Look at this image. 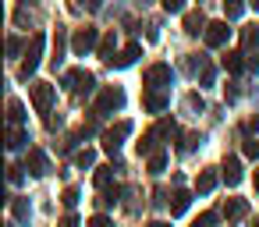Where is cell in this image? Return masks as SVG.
I'll return each instance as SVG.
<instances>
[{
    "label": "cell",
    "mask_w": 259,
    "mask_h": 227,
    "mask_svg": "<svg viewBox=\"0 0 259 227\" xmlns=\"http://www.w3.org/2000/svg\"><path fill=\"white\" fill-rule=\"evenodd\" d=\"M241 43H245V47H255V43H259V25H248V29L241 32Z\"/></svg>",
    "instance_id": "4316f807"
},
{
    "label": "cell",
    "mask_w": 259,
    "mask_h": 227,
    "mask_svg": "<svg viewBox=\"0 0 259 227\" xmlns=\"http://www.w3.org/2000/svg\"><path fill=\"white\" fill-rule=\"evenodd\" d=\"M199 71H202V75H199V82H202V85H213V78H217V71H213V68H209L206 61H202V68H199Z\"/></svg>",
    "instance_id": "f546056e"
},
{
    "label": "cell",
    "mask_w": 259,
    "mask_h": 227,
    "mask_svg": "<svg viewBox=\"0 0 259 227\" xmlns=\"http://www.w3.org/2000/svg\"><path fill=\"white\" fill-rule=\"evenodd\" d=\"M18 50H22V43H18V39H15V36H11V39H8V54H11V57H15V54H18Z\"/></svg>",
    "instance_id": "f35d334b"
},
{
    "label": "cell",
    "mask_w": 259,
    "mask_h": 227,
    "mask_svg": "<svg viewBox=\"0 0 259 227\" xmlns=\"http://www.w3.org/2000/svg\"><path fill=\"white\" fill-rule=\"evenodd\" d=\"M8 181L18 185V181H22V167H8Z\"/></svg>",
    "instance_id": "d590c367"
},
{
    "label": "cell",
    "mask_w": 259,
    "mask_h": 227,
    "mask_svg": "<svg viewBox=\"0 0 259 227\" xmlns=\"http://www.w3.org/2000/svg\"><path fill=\"white\" fill-rule=\"evenodd\" d=\"M167 202H170V216H181V213H188V206H192V195H188V192H174Z\"/></svg>",
    "instance_id": "4fadbf2b"
},
{
    "label": "cell",
    "mask_w": 259,
    "mask_h": 227,
    "mask_svg": "<svg viewBox=\"0 0 259 227\" xmlns=\"http://www.w3.org/2000/svg\"><path fill=\"white\" fill-rule=\"evenodd\" d=\"M241 11H245V0H224V15L227 18H241Z\"/></svg>",
    "instance_id": "44dd1931"
},
{
    "label": "cell",
    "mask_w": 259,
    "mask_h": 227,
    "mask_svg": "<svg viewBox=\"0 0 259 227\" xmlns=\"http://www.w3.org/2000/svg\"><path fill=\"white\" fill-rule=\"evenodd\" d=\"M156 139H160L156 131H146V135H142V139L135 142V149H139V156H142V153H153V142H156Z\"/></svg>",
    "instance_id": "ffe728a7"
},
{
    "label": "cell",
    "mask_w": 259,
    "mask_h": 227,
    "mask_svg": "<svg viewBox=\"0 0 259 227\" xmlns=\"http://www.w3.org/2000/svg\"><path fill=\"white\" fill-rule=\"evenodd\" d=\"M199 142H202V135H185V142H181V149L188 153V149H195Z\"/></svg>",
    "instance_id": "836d02e7"
},
{
    "label": "cell",
    "mask_w": 259,
    "mask_h": 227,
    "mask_svg": "<svg viewBox=\"0 0 259 227\" xmlns=\"http://www.w3.org/2000/svg\"><path fill=\"white\" fill-rule=\"evenodd\" d=\"M170 78H174L170 64H149L146 75H142V82H146L149 89H163V85H170Z\"/></svg>",
    "instance_id": "277c9868"
},
{
    "label": "cell",
    "mask_w": 259,
    "mask_h": 227,
    "mask_svg": "<svg viewBox=\"0 0 259 227\" xmlns=\"http://www.w3.org/2000/svg\"><path fill=\"white\" fill-rule=\"evenodd\" d=\"M167 103H170V100H167V96H160V93H146V96H142V107H146L149 114H160V110H167Z\"/></svg>",
    "instance_id": "5bb4252c"
},
{
    "label": "cell",
    "mask_w": 259,
    "mask_h": 227,
    "mask_svg": "<svg viewBox=\"0 0 259 227\" xmlns=\"http://www.w3.org/2000/svg\"><path fill=\"white\" fill-rule=\"evenodd\" d=\"M245 209H248L245 199H231V202L224 206V216H227V220H238V216H245Z\"/></svg>",
    "instance_id": "ac0fdd59"
},
{
    "label": "cell",
    "mask_w": 259,
    "mask_h": 227,
    "mask_svg": "<svg viewBox=\"0 0 259 227\" xmlns=\"http://www.w3.org/2000/svg\"><path fill=\"white\" fill-rule=\"evenodd\" d=\"M43 43H47V39H43V32H36V36L29 39V50H25V61H22V71H18L22 78H29V75H32L36 68H39V57H43Z\"/></svg>",
    "instance_id": "7a4b0ae2"
},
{
    "label": "cell",
    "mask_w": 259,
    "mask_h": 227,
    "mask_svg": "<svg viewBox=\"0 0 259 227\" xmlns=\"http://www.w3.org/2000/svg\"><path fill=\"white\" fill-rule=\"evenodd\" d=\"M124 107V89L121 85H107L100 96H96V114H114Z\"/></svg>",
    "instance_id": "6da1fadb"
},
{
    "label": "cell",
    "mask_w": 259,
    "mask_h": 227,
    "mask_svg": "<svg viewBox=\"0 0 259 227\" xmlns=\"http://www.w3.org/2000/svg\"><path fill=\"white\" fill-rule=\"evenodd\" d=\"M71 50H75L78 57H85L89 50H100V32H96L93 25L78 29V32H75V39H71Z\"/></svg>",
    "instance_id": "3957f363"
},
{
    "label": "cell",
    "mask_w": 259,
    "mask_h": 227,
    "mask_svg": "<svg viewBox=\"0 0 259 227\" xmlns=\"http://www.w3.org/2000/svg\"><path fill=\"white\" fill-rule=\"evenodd\" d=\"M224 181H227V185H238V181H241V163H238L234 156L224 160Z\"/></svg>",
    "instance_id": "9a60e30c"
},
{
    "label": "cell",
    "mask_w": 259,
    "mask_h": 227,
    "mask_svg": "<svg viewBox=\"0 0 259 227\" xmlns=\"http://www.w3.org/2000/svg\"><path fill=\"white\" fill-rule=\"evenodd\" d=\"M61 202H64V206H75V202H78V188H64Z\"/></svg>",
    "instance_id": "1f68e13d"
},
{
    "label": "cell",
    "mask_w": 259,
    "mask_h": 227,
    "mask_svg": "<svg viewBox=\"0 0 259 227\" xmlns=\"http://www.w3.org/2000/svg\"><path fill=\"white\" fill-rule=\"evenodd\" d=\"M82 4H85L89 11H96V8H100V0H82Z\"/></svg>",
    "instance_id": "60d3db41"
},
{
    "label": "cell",
    "mask_w": 259,
    "mask_h": 227,
    "mask_svg": "<svg viewBox=\"0 0 259 227\" xmlns=\"http://www.w3.org/2000/svg\"><path fill=\"white\" fill-rule=\"evenodd\" d=\"M139 54H142V47H139V43H128V47H124L110 64H114V68H128V64H135V61H139Z\"/></svg>",
    "instance_id": "8fae6325"
},
{
    "label": "cell",
    "mask_w": 259,
    "mask_h": 227,
    "mask_svg": "<svg viewBox=\"0 0 259 227\" xmlns=\"http://www.w3.org/2000/svg\"><path fill=\"white\" fill-rule=\"evenodd\" d=\"M11 213H15L18 220H29V202H25V199H11Z\"/></svg>",
    "instance_id": "d4e9b609"
},
{
    "label": "cell",
    "mask_w": 259,
    "mask_h": 227,
    "mask_svg": "<svg viewBox=\"0 0 259 227\" xmlns=\"http://www.w3.org/2000/svg\"><path fill=\"white\" fill-rule=\"evenodd\" d=\"M114 47H117V36H114V32H107V36L100 39V50H96V54H100L103 61H114Z\"/></svg>",
    "instance_id": "e0dca14e"
},
{
    "label": "cell",
    "mask_w": 259,
    "mask_h": 227,
    "mask_svg": "<svg viewBox=\"0 0 259 227\" xmlns=\"http://www.w3.org/2000/svg\"><path fill=\"white\" fill-rule=\"evenodd\" d=\"M61 54H64V32L57 29V36H54V64H61Z\"/></svg>",
    "instance_id": "83f0119b"
},
{
    "label": "cell",
    "mask_w": 259,
    "mask_h": 227,
    "mask_svg": "<svg viewBox=\"0 0 259 227\" xmlns=\"http://www.w3.org/2000/svg\"><path fill=\"white\" fill-rule=\"evenodd\" d=\"M85 227H110V220H107V216H93Z\"/></svg>",
    "instance_id": "8d00e7d4"
},
{
    "label": "cell",
    "mask_w": 259,
    "mask_h": 227,
    "mask_svg": "<svg viewBox=\"0 0 259 227\" xmlns=\"http://www.w3.org/2000/svg\"><path fill=\"white\" fill-rule=\"evenodd\" d=\"M8 117H11V124L18 128V124L25 121V107H22L18 100H11V103H8Z\"/></svg>",
    "instance_id": "d6986e66"
},
{
    "label": "cell",
    "mask_w": 259,
    "mask_h": 227,
    "mask_svg": "<svg viewBox=\"0 0 259 227\" xmlns=\"http://www.w3.org/2000/svg\"><path fill=\"white\" fill-rule=\"evenodd\" d=\"M213 188H217V174H213V170H202V174L195 177V192H202V195H209Z\"/></svg>",
    "instance_id": "2e32d148"
},
{
    "label": "cell",
    "mask_w": 259,
    "mask_h": 227,
    "mask_svg": "<svg viewBox=\"0 0 259 227\" xmlns=\"http://www.w3.org/2000/svg\"><path fill=\"white\" fill-rule=\"evenodd\" d=\"M57 227H82V223H78V216H71V213H68V216H64Z\"/></svg>",
    "instance_id": "74e56055"
},
{
    "label": "cell",
    "mask_w": 259,
    "mask_h": 227,
    "mask_svg": "<svg viewBox=\"0 0 259 227\" xmlns=\"http://www.w3.org/2000/svg\"><path fill=\"white\" fill-rule=\"evenodd\" d=\"M213 223H217V213H213V209H209V213H202V216L195 220V227H213Z\"/></svg>",
    "instance_id": "d6a6232c"
},
{
    "label": "cell",
    "mask_w": 259,
    "mask_h": 227,
    "mask_svg": "<svg viewBox=\"0 0 259 227\" xmlns=\"http://www.w3.org/2000/svg\"><path fill=\"white\" fill-rule=\"evenodd\" d=\"M149 227H170V223H163V220H153V223H149Z\"/></svg>",
    "instance_id": "b9f144b4"
},
{
    "label": "cell",
    "mask_w": 259,
    "mask_h": 227,
    "mask_svg": "<svg viewBox=\"0 0 259 227\" xmlns=\"http://www.w3.org/2000/svg\"><path fill=\"white\" fill-rule=\"evenodd\" d=\"M64 82H68L71 89H78V93H82V89H85V93L93 89V75H89V71H82V68L68 71V75H64Z\"/></svg>",
    "instance_id": "30bf717a"
},
{
    "label": "cell",
    "mask_w": 259,
    "mask_h": 227,
    "mask_svg": "<svg viewBox=\"0 0 259 227\" xmlns=\"http://www.w3.org/2000/svg\"><path fill=\"white\" fill-rule=\"evenodd\" d=\"M160 4H163V11H181L185 0H160Z\"/></svg>",
    "instance_id": "e575fe53"
},
{
    "label": "cell",
    "mask_w": 259,
    "mask_h": 227,
    "mask_svg": "<svg viewBox=\"0 0 259 227\" xmlns=\"http://www.w3.org/2000/svg\"><path fill=\"white\" fill-rule=\"evenodd\" d=\"M22 146H25V131L22 128H11L8 131V149H22Z\"/></svg>",
    "instance_id": "7402d4cb"
},
{
    "label": "cell",
    "mask_w": 259,
    "mask_h": 227,
    "mask_svg": "<svg viewBox=\"0 0 259 227\" xmlns=\"http://www.w3.org/2000/svg\"><path fill=\"white\" fill-rule=\"evenodd\" d=\"M163 167H167V153H153L149 156V174H163Z\"/></svg>",
    "instance_id": "603a6c76"
},
{
    "label": "cell",
    "mask_w": 259,
    "mask_h": 227,
    "mask_svg": "<svg viewBox=\"0 0 259 227\" xmlns=\"http://www.w3.org/2000/svg\"><path fill=\"white\" fill-rule=\"evenodd\" d=\"M227 39H231L227 22H209V29H206V47H224Z\"/></svg>",
    "instance_id": "52a82bcc"
},
{
    "label": "cell",
    "mask_w": 259,
    "mask_h": 227,
    "mask_svg": "<svg viewBox=\"0 0 259 227\" xmlns=\"http://www.w3.org/2000/svg\"><path fill=\"white\" fill-rule=\"evenodd\" d=\"M75 163H78V167L85 170V167H93V163H96V153H93V149H82V153L75 156Z\"/></svg>",
    "instance_id": "484cf974"
},
{
    "label": "cell",
    "mask_w": 259,
    "mask_h": 227,
    "mask_svg": "<svg viewBox=\"0 0 259 227\" xmlns=\"http://www.w3.org/2000/svg\"><path fill=\"white\" fill-rule=\"evenodd\" d=\"M255 192H259V170H255Z\"/></svg>",
    "instance_id": "7bdbcfd3"
},
{
    "label": "cell",
    "mask_w": 259,
    "mask_h": 227,
    "mask_svg": "<svg viewBox=\"0 0 259 227\" xmlns=\"http://www.w3.org/2000/svg\"><path fill=\"white\" fill-rule=\"evenodd\" d=\"M117 195H121V188L114 185V188H103V199H100V206H114L117 202Z\"/></svg>",
    "instance_id": "f1b7e54d"
},
{
    "label": "cell",
    "mask_w": 259,
    "mask_h": 227,
    "mask_svg": "<svg viewBox=\"0 0 259 227\" xmlns=\"http://www.w3.org/2000/svg\"><path fill=\"white\" fill-rule=\"evenodd\" d=\"M252 4H255V8H259V0H252Z\"/></svg>",
    "instance_id": "ee69618b"
},
{
    "label": "cell",
    "mask_w": 259,
    "mask_h": 227,
    "mask_svg": "<svg viewBox=\"0 0 259 227\" xmlns=\"http://www.w3.org/2000/svg\"><path fill=\"white\" fill-rule=\"evenodd\" d=\"M206 29H209V22H206L202 11H188V15H185V32H188V36H199V32L206 36Z\"/></svg>",
    "instance_id": "9c48e42d"
},
{
    "label": "cell",
    "mask_w": 259,
    "mask_h": 227,
    "mask_svg": "<svg viewBox=\"0 0 259 227\" xmlns=\"http://www.w3.org/2000/svg\"><path fill=\"white\" fill-rule=\"evenodd\" d=\"M29 96H32V107H36L39 114H47L50 103H54V85H50V82H32V85H29Z\"/></svg>",
    "instance_id": "5b68a950"
},
{
    "label": "cell",
    "mask_w": 259,
    "mask_h": 227,
    "mask_svg": "<svg viewBox=\"0 0 259 227\" xmlns=\"http://www.w3.org/2000/svg\"><path fill=\"white\" fill-rule=\"evenodd\" d=\"M255 227H259V220H255Z\"/></svg>",
    "instance_id": "f6af8a7d"
},
{
    "label": "cell",
    "mask_w": 259,
    "mask_h": 227,
    "mask_svg": "<svg viewBox=\"0 0 259 227\" xmlns=\"http://www.w3.org/2000/svg\"><path fill=\"white\" fill-rule=\"evenodd\" d=\"M245 131H252V135H255V131H259V117H248V121H245Z\"/></svg>",
    "instance_id": "ab89813d"
},
{
    "label": "cell",
    "mask_w": 259,
    "mask_h": 227,
    "mask_svg": "<svg viewBox=\"0 0 259 227\" xmlns=\"http://www.w3.org/2000/svg\"><path fill=\"white\" fill-rule=\"evenodd\" d=\"M245 156L248 160H259V139H248L245 142Z\"/></svg>",
    "instance_id": "4dcf8cb0"
},
{
    "label": "cell",
    "mask_w": 259,
    "mask_h": 227,
    "mask_svg": "<svg viewBox=\"0 0 259 227\" xmlns=\"http://www.w3.org/2000/svg\"><path fill=\"white\" fill-rule=\"evenodd\" d=\"M110 170H114V167H96V174H93V181H96L100 188H110Z\"/></svg>",
    "instance_id": "cb8c5ba5"
},
{
    "label": "cell",
    "mask_w": 259,
    "mask_h": 227,
    "mask_svg": "<svg viewBox=\"0 0 259 227\" xmlns=\"http://www.w3.org/2000/svg\"><path fill=\"white\" fill-rule=\"evenodd\" d=\"M25 170H29V174H36V177H43V174L50 170L47 153H43V149H29V156H25Z\"/></svg>",
    "instance_id": "ba28073f"
},
{
    "label": "cell",
    "mask_w": 259,
    "mask_h": 227,
    "mask_svg": "<svg viewBox=\"0 0 259 227\" xmlns=\"http://www.w3.org/2000/svg\"><path fill=\"white\" fill-rule=\"evenodd\" d=\"M241 57H245L241 50H231V54H224V57H220V68H224V71H231V75H238V71L245 68V61H241Z\"/></svg>",
    "instance_id": "7c38bea8"
},
{
    "label": "cell",
    "mask_w": 259,
    "mask_h": 227,
    "mask_svg": "<svg viewBox=\"0 0 259 227\" xmlns=\"http://www.w3.org/2000/svg\"><path fill=\"white\" fill-rule=\"evenodd\" d=\"M124 135H132V121H117V124H114V128L103 135V149H107V153H117Z\"/></svg>",
    "instance_id": "8992f818"
}]
</instances>
